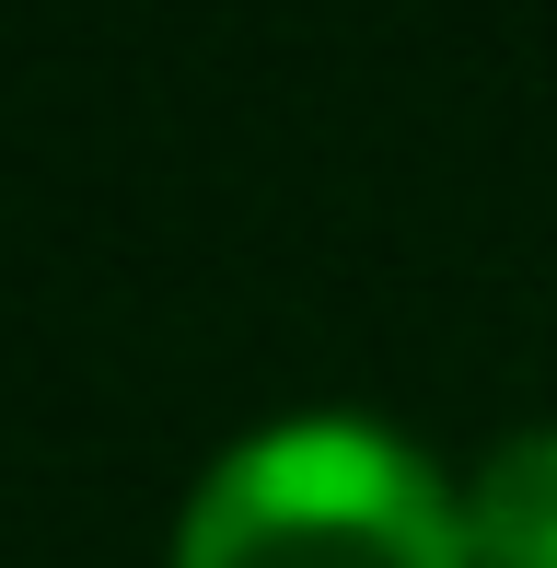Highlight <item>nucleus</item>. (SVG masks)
<instances>
[{
  "label": "nucleus",
  "mask_w": 557,
  "mask_h": 568,
  "mask_svg": "<svg viewBox=\"0 0 557 568\" xmlns=\"http://www.w3.org/2000/svg\"><path fill=\"white\" fill-rule=\"evenodd\" d=\"M174 568H476L465 499L372 418L256 429L198 476Z\"/></svg>",
  "instance_id": "nucleus-1"
},
{
  "label": "nucleus",
  "mask_w": 557,
  "mask_h": 568,
  "mask_svg": "<svg viewBox=\"0 0 557 568\" xmlns=\"http://www.w3.org/2000/svg\"><path fill=\"white\" fill-rule=\"evenodd\" d=\"M465 546H476V568H557V429H523L476 464Z\"/></svg>",
  "instance_id": "nucleus-2"
}]
</instances>
